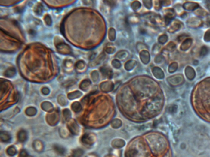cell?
I'll list each match as a JSON object with an SVG mask.
<instances>
[{"label": "cell", "instance_id": "obj_1", "mask_svg": "<svg viewBox=\"0 0 210 157\" xmlns=\"http://www.w3.org/2000/svg\"><path fill=\"white\" fill-rule=\"evenodd\" d=\"M27 138V133L24 130H22L19 132L18 139L20 142H24L26 140Z\"/></svg>", "mask_w": 210, "mask_h": 157}, {"label": "cell", "instance_id": "obj_4", "mask_svg": "<svg viewBox=\"0 0 210 157\" xmlns=\"http://www.w3.org/2000/svg\"><path fill=\"white\" fill-rule=\"evenodd\" d=\"M1 139L3 142H8L10 140L11 137L9 134L6 132H2L1 134Z\"/></svg>", "mask_w": 210, "mask_h": 157}, {"label": "cell", "instance_id": "obj_2", "mask_svg": "<svg viewBox=\"0 0 210 157\" xmlns=\"http://www.w3.org/2000/svg\"><path fill=\"white\" fill-rule=\"evenodd\" d=\"M54 149L57 153L60 155H63L66 152L65 149L60 145H56L54 146Z\"/></svg>", "mask_w": 210, "mask_h": 157}, {"label": "cell", "instance_id": "obj_6", "mask_svg": "<svg viewBox=\"0 0 210 157\" xmlns=\"http://www.w3.org/2000/svg\"><path fill=\"white\" fill-rule=\"evenodd\" d=\"M28 156V153L26 152V150H24V149L22 150L20 153V157H27Z\"/></svg>", "mask_w": 210, "mask_h": 157}, {"label": "cell", "instance_id": "obj_3", "mask_svg": "<svg viewBox=\"0 0 210 157\" xmlns=\"http://www.w3.org/2000/svg\"><path fill=\"white\" fill-rule=\"evenodd\" d=\"M83 150L80 149H74L70 157H80L83 155Z\"/></svg>", "mask_w": 210, "mask_h": 157}, {"label": "cell", "instance_id": "obj_5", "mask_svg": "<svg viewBox=\"0 0 210 157\" xmlns=\"http://www.w3.org/2000/svg\"><path fill=\"white\" fill-rule=\"evenodd\" d=\"M6 152H7V153L8 154V155H10L11 156L15 155L17 152L16 149L14 146H11V147H8Z\"/></svg>", "mask_w": 210, "mask_h": 157}]
</instances>
